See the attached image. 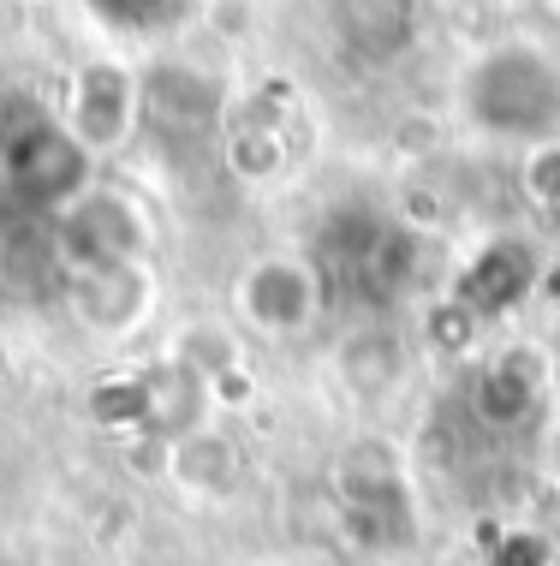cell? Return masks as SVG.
Returning a JSON list of instances; mask_svg holds the SVG:
<instances>
[{
    "label": "cell",
    "mask_w": 560,
    "mask_h": 566,
    "mask_svg": "<svg viewBox=\"0 0 560 566\" xmlns=\"http://www.w3.org/2000/svg\"><path fill=\"white\" fill-rule=\"evenodd\" d=\"M54 244L66 274L108 269V263H138L144 251V216L114 191H84L66 216L54 221Z\"/></svg>",
    "instance_id": "3"
},
{
    "label": "cell",
    "mask_w": 560,
    "mask_h": 566,
    "mask_svg": "<svg viewBox=\"0 0 560 566\" xmlns=\"http://www.w3.org/2000/svg\"><path fill=\"white\" fill-rule=\"evenodd\" d=\"M173 471H179V483H186V489L221 495V489L239 478V453L226 448L221 436H209V430H186V436H179V448H173Z\"/></svg>",
    "instance_id": "10"
},
{
    "label": "cell",
    "mask_w": 560,
    "mask_h": 566,
    "mask_svg": "<svg viewBox=\"0 0 560 566\" xmlns=\"http://www.w3.org/2000/svg\"><path fill=\"white\" fill-rule=\"evenodd\" d=\"M537 388H542V376H537L531 352H501V358L477 376V406L489 423H519L525 411L537 406Z\"/></svg>",
    "instance_id": "9"
},
{
    "label": "cell",
    "mask_w": 560,
    "mask_h": 566,
    "mask_svg": "<svg viewBox=\"0 0 560 566\" xmlns=\"http://www.w3.org/2000/svg\"><path fill=\"white\" fill-rule=\"evenodd\" d=\"M549 465H554V478H560V430H554V441H549Z\"/></svg>",
    "instance_id": "15"
},
{
    "label": "cell",
    "mask_w": 560,
    "mask_h": 566,
    "mask_svg": "<svg viewBox=\"0 0 560 566\" xmlns=\"http://www.w3.org/2000/svg\"><path fill=\"white\" fill-rule=\"evenodd\" d=\"M131 126H138V84H131V72L114 66V60H89L72 78L66 132L78 137L89 156H102V149L126 144Z\"/></svg>",
    "instance_id": "5"
},
{
    "label": "cell",
    "mask_w": 560,
    "mask_h": 566,
    "mask_svg": "<svg viewBox=\"0 0 560 566\" xmlns=\"http://www.w3.org/2000/svg\"><path fill=\"white\" fill-rule=\"evenodd\" d=\"M66 281V263H60L54 227L42 233V221H12L0 227V293L12 298H42L49 281Z\"/></svg>",
    "instance_id": "8"
},
{
    "label": "cell",
    "mask_w": 560,
    "mask_h": 566,
    "mask_svg": "<svg viewBox=\"0 0 560 566\" xmlns=\"http://www.w3.org/2000/svg\"><path fill=\"white\" fill-rule=\"evenodd\" d=\"M66 298L78 311L84 328H102V334H119L144 316L149 304V274L144 263H108V269H84V274H66Z\"/></svg>",
    "instance_id": "7"
},
{
    "label": "cell",
    "mask_w": 560,
    "mask_h": 566,
    "mask_svg": "<svg viewBox=\"0 0 560 566\" xmlns=\"http://www.w3.org/2000/svg\"><path fill=\"white\" fill-rule=\"evenodd\" d=\"M537 281V251L525 239H489L483 251L472 256V269L459 274L453 286V304L465 316H507L513 304L531 293Z\"/></svg>",
    "instance_id": "6"
},
{
    "label": "cell",
    "mask_w": 560,
    "mask_h": 566,
    "mask_svg": "<svg viewBox=\"0 0 560 566\" xmlns=\"http://www.w3.org/2000/svg\"><path fill=\"white\" fill-rule=\"evenodd\" d=\"M459 114L489 137L549 144L560 132V66L537 42H501L465 66Z\"/></svg>",
    "instance_id": "1"
},
{
    "label": "cell",
    "mask_w": 560,
    "mask_h": 566,
    "mask_svg": "<svg viewBox=\"0 0 560 566\" xmlns=\"http://www.w3.org/2000/svg\"><path fill=\"white\" fill-rule=\"evenodd\" d=\"M89 19L119 36H168L173 24H186L191 0H84Z\"/></svg>",
    "instance_id": "11"
},
{
    "label": "cell",
    "mask_w": 560,
    "mask_h": 566,
    "mask_svg": "<svg viewBox=\"0 0 560 566\" xmlns=\"http://www.w3.org/2000/svg\"><path fill=\"white\" fill-rule=\"evenodd\" d=\"M281 137L275 132H263V126H251V132H233L226 137V161H233V174L239 179H268L281 167Z\"/></svg>",
    "instance_id": "12"
},
{
    "label": "cell",
    "mask_w": 560,
    "mask_h": 566,
    "mask_svg": "<svg viewBox=\"0 0 560 566\" xmlns=\"http://www.w3.org/2000/svg\"><path fill=\"white\" fill-rule=\"evenodd\" d=\"M323 298H328V274L298 263V256H263V263H251V274L239 281V311L268 334L310 328L316 311H323Z\"/></svg>",
    "instance_id": "4"
},
{
    "label": "cell",
    "mask_w": 560,
    "mask_h": 566,
    "mask_svg": "<svg viewBox=\"0 0 560 566\" xmlns=\"http://www.w3.org/2000/svg\"><path fill=\"white\" fill-rule=\"evenodd\" d=\"M525 191H531L542 209H560V137L525 149Z\"/></svg>",
    "instance_id": "13"
},
{
    "label": "cell",
    "mask_w": 560,
    "mask_h": 566,
    "mask_svg": "<svg viewBox=\"0 0 560 566\" xmlns=\"http://www.w3.org/2000/svg\"><path fill=\"white\" fill-rule=\"evenodd\" d=\"M89 191V149L66 132V119L24 114L0 126V209L12 221L66 216Z\"/></svg>",
    "instance_id": "2"
},
{
    "label": "cell",
    "mask_w": 560,
    "mask_h": 566,
    "mask_svg": "<svg viewBox=\"0 0 560 566\" xmlns=\"http://www.w3.org/2000/svg\"><path fill=\"white\" fill-rule=\"evenodd\" d=\"M489 566H554V543L542 531H507L489 548Z\"/></svg>",
    "instance_id": "14"
}]
</instances>
